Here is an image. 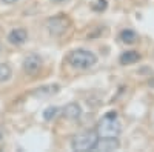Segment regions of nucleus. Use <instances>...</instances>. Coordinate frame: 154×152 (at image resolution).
<instances>
[{
  "instance_id": "2",
  "label": "nucleus",
  "mask_w": 154,
  "mask_h": 152,
  "mask_svg": "<svg viewBox=\"0 0 154 152\" xmlns=\"http://www.w3.org/2000/svg\"><path fill=\"white\" fill-rule=\"evenodd\" d=\"M66 61L71 68L79 69V71H85V69L93 68L97 63V55L94 52H91V51L80 48V49L71 51L66 57Z\"/></svg>"
},
{
  "instance_id": "5",
  "label": "nucleus",
  "mask_w": 154,
  "mask_h": 152,
  "mask_svg": "<svg viewBox=\"0 0 154 152\" xmlns=\"http://www.w3.org/2000/svg\"><path fill=\"white\" fill-rule=\"evenodd\" d=\"M22 66H23L25 74L31 75V77H32V75H37L38 71H40V68H42V57L38 54H35V52H32V54L25 57Z\"/></svg>"
},
{
  "instance_id": "13",
  "label": "nucleus",
  "mask_w": 154,
  "mask_h": 152,
  "mask_svg": "<svg viewBox=\"0 0 154 152\" xmlns=\"http://www.w3.org/2000/svg\"><path fill=\"white\" fill-rule=\"evenodd\" d=\"M57 114H59V108H56V106H48V108L43 111V118H45L46 121H51L53 118H56Z\"/></svg>"
},
{
  "instance_id": "7",
  "label": "nucleus",
  "mask_w": 154,
  "mask_h": 152,
  "mask_svg": "<svg viewBox=\"0 0 154 152\" xmlns=\"http://www.w3.org/2000/svg\"><path fill=\"white\" fill-rule=\"evenodd\" d=\"M28 40V31L25 28H14L8 34V42L14 46H20Z\"/></svg>"
},
{
  "instance_id": "9",
  "label": "nucleus",
  "mask_w": 154,
  "mask_h": 152,
  "mask_svg": "<svg viewBox=\"0 0 154 152\" xmlns=\"http://www.w3.org/2000/svg\"><path fill=\"white\" fill-rule=\"evenodd\" d=\"M140 58V54L137 52V51H125V52H122V55L119 57V61L120 65L123 66H128V65H134V63H137Z\"/></svg>"
},
{
  "instance_id": "12",
  "label": "nucleus",
  "mask_w": 154,
  "mask_h": 152,
  "mask_svg": "<svg viewBox=\"0 0 154 152\" xmlns=\"http://www.w3.org/2000/svg\"><path fill=\"white\" fill-rule=\"evenodd\" d=\"M11 74H12V69H11V66L8 65V63H0V83L9 80Z\"/></svg>"
},
{
  "instance_id": "3",
  "label": "nucleus",
  "mask_w": 154,
  "mask_h": 152,
  "mask_svg": "<svg viewBox=\"0 0 154 152\" xmlns=\"http://www.w3.org/2000/svg\"><path fill=\"white\" fill-rule=\"evenodd\" d=\"M97 142H99V134L96 131H83L74 135V138L71 140V149L77 152L94 151Z\"/></svg>"
},
{
  "instance_id": "10",
  "label": "nucleus",
  "mask_w": 154,
  "mask_h": 152,
  "mask_svg": "<svg viewBox=\"0 0 154 152\" xmlns=\"http://www.w3.org/2000/svg\"><path fill=\"white\" fill-rule=\"evenodd\" d=\"M60 89V86L59 85H46V86H42V88H37V89L32 92L34 97H51L53 94H57Z\"/></svg>"
},
{
  "instance_id": "11",
  "label": "nucleus",
  "mask_w": 154,
  "mask_h": 152,
  "mask_svg": "<svg viewBox=\"0 0 154 152\" xmlns=\"http://www.w3.org/2000/svg\"><path fill=\"white\" fill-rule=\"evenodd\" d=\"M119 40L125 45H133L139 40V34L134 31V29H123L120 34H119Z\"/></svg>"
},
{
  "instance_id": "15",
  "label": "nucleus",
  "mask_w": 154,
  "mask_h": 152,
  "mask_svg": "<svg viewBox=\"0 0 154 152\" xmlns=\"http://www.w3.org/2000/svg\"><path fill=\"white\" fill-rule=\"evenodd\" d=\"M2 2H3L5 5H14L16 2H19V0H2Z\"/></svg>"
},
{
  "instance_id": "4",
  "label": "nucleus",
  "mask_w": 154,
  "mask_h": 152,
  "mask_svg": "<svg viewBox=\"0 0 154 152\" xmlns=\"http://www.w3.org/2000/svg\"><path fill=\"white\" fill-rule=\"evenodd\" d=\"M69 25H71V22L65 14H57L46 20V29L51 35L59 37L69 28Z\"/></svg>"
},
{
  "instance_id": "1",
  "label": "nucleus",
  "mask_w": 154,
  "mask_h": 152,
  "mask_svg": "<svg viewBox=\"0 0 154 152\" xmlns=\"http://www.w3.org/2000/svg\"><path fill=\"white\" fill-rule=\"evenodd\" d=\"M96 132L99 134V138H105V137H119L122 132V123L119 121L117 112L109 111L102 117L97 123Z\"/></svg>"
},
{
  "instance_id": "18",
  "label": "nucleus",
  "mask_w": 154,
  "mask_h": 152,
  "mask_svg": "<svg viewBox=\"0 0 154 152\" xmlns=\"http://www.w3.org/2000/svg\"><path fill=\"white\" fill-rule=\"evenodd\" d=\"M2 138H3V135H2V132H0V140H2Z\"/></svg>"
},
{
  "instance_id": "14",
  "label": "nucleus",
  "mask_w": 154,
  "mask_h": 152,
  "mask_svg": "<svg viewBox=\"0 0 154 152\" xmlns=\"http://www.w3.org/2000/svg\"><path fill=\"white\" fill-rule=\"evenodd\" d=\"M108 8V0H96L93 3V9L97 11V12H102Z\"/></svg>"
},
{
  "instance_id": "17",
  "label": "nucleus",
  "mask_w": 154,
  "mask_h": 152,
  "mask_svg": "<svg viewBox=\"0 0 154 152\" xmlns=\"http://www.w3.org/2000/svg\"><path fill=\"white\" fill-rule=\"evenodd\" d=\"M148 85H149V86L152 88V89H154V77H152V79H151V80L148 82Z\"/></svg>"
},
{
  "instance_id": "6",
  "label": "nucleus",
  "mask_w": 154,
  "mask_h": 152,
  "mask_svg": "<svg viewBox=\"0 0 154 152\" xmlns=\"http://www.w3.org/2000/svg\"><path fill=\"white\" fill-rule=\"evenodd\" d=\"M119 148H120V142L117 140V137H105V138H99L94 151L111 152V151H117Z\"/></svg>"
},
{
  "instance_id": "8",
  "label": "nucleus",
  "mask_w": 154,
  "mask_h": 152,
  "mask_svg": "<svg viewBox=\"0 0 154 152\" xmlns=\"http://www.w3.org/2000/svg\"><path fill=\"white\" fill-rule=\"evenodd\" d=\"M63 115H65L68 120H77L80 118L82 115V108L79 103H75V101H72V103H68L65 108H63Z\"/></svg>"
},
{
  "instance_id": "16",
  "label": "nucleus",
  "mask_w": 154,
  "mask_h": 152,
  "mask_svg": "<svg viewBox=\"0 0 154 152\" xmlns=\"http://www.w3.org/2000/svg\"><path fill=\"white\" fill-rule=\"evenodd\" d=\"M54 3H59V5H62V3H66V2H69V0H53Z\"/></svg>"
}]
</instances>
